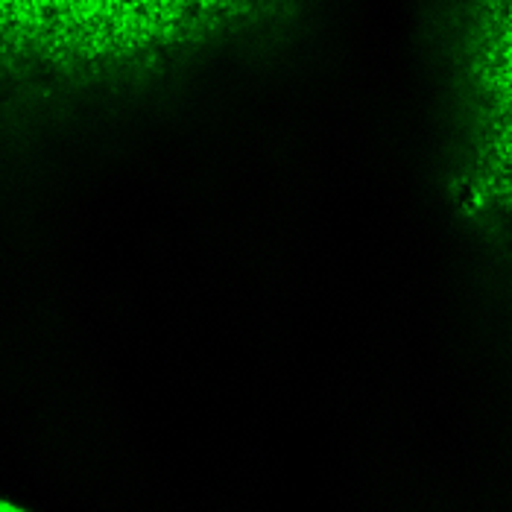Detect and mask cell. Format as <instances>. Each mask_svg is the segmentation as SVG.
Masks as SVG:
<instances>
[{
	"label": "cell",
	"mask_w": 512,
	"mask_h": 512,
	"mask_svg": "<svg viewBox=\"0 0 512 512\" xmlns=\"http://www.w3.org/2000/svg\"><path fill=\"white\" fill-rule=\"evenodd\" d=\"M0 512H27V510L15 507V504H9V501H0Z\"/></svg>",
	"instance_id": "6da1fadb"
}]
</instances>
